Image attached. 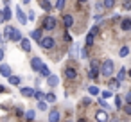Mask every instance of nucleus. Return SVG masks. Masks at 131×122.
Wrapping results in <instances>:
<instances>
[{"instance_id": "nucleus-1", "label": "nucleus", "mask_w": 131, "mask_h": 122, "mask_svg": "<svg viewBox=\"0 0 131 122\" xmlns=\"http://www.w3.org/2000/svg\"><path fill=\"white\" fill-rule=\"evenodd\" d=\"M101 74H102L104 77H110V75L113 74V61H111V59H106V61L102 63V66H101Z\"/></svg>"}, {"instance_id": "nucleus-2", "label": "nucleus", "mask_w": 131, "mask_h": 122, "mask_svg": "<svg viewBox=\"0 0 131 122\" xmlns=\"http://www.w3.org/2000/svg\"><path fill=\"white\" fill-rule=\"evenodd\" d=\"M40 45H41L43 49H47V50H49V49H54V45H56V41H54L52 38H49V36H47V38H41V41H40Z\"/></svg>"}, {"instance_id": "nucleus-3", "label": "nucleus", "mask_w": 131, "mask_h": 122, "mask_svg": "<svg viewBox=\"0 0 131 122\" xmlns=\"http://www.w3.org/2000/svg\"><path fill=\"white\" fill-rule=\"evenodd\" d=\"M43 27H45L47 31H52V29L56 27V18H54V16H47L45 22H43Z\"/></svg>"}, {"instance_id": "nucleus-4", "label": "nucleus", "mask_w": 131, "mask_h": 122, "mask_svg": "<svg viewBox=\"0 0 131 122\" xmlns=\"http://www.w3.org/2000/svg\"><path fill=\"white\" fill-rule=\"evenodd\" d=\"M95 120H97V122H108V120H110V115H108L104 109H99V111L95 113Z\"/></svg>"}, {"instance_id": "nucleus-5", "label": "nucleus", "mask_w": 131, "mask_h": 122, "mask_svg": "<svg viewBox=\"0 0 131 122\" xmlns=\"http://www.w3.org/2000/svg\"><path fill=\"white\" fill-rule=\"evenodd\" d=\"M16 18H18V22H20V24H22V25H25V24H27V22H29V20H27V16H25V15H24V11H22V9H20V6H18V7H16Z\"/></svg>"}, {"instance_id": "nucleus-6", "label": "nucleus", "mask_w": 131, "mask_h": 122, "mask_svg": "<svg viewBox=\"0 0 131 122\" xmlns=\"http://www.w3.org/2000/svg\"><path fill=\"white\" fill-rule=\"evenodd\" d=\"M31 66H32V70L40 72V70H41V66H43V61H41L40 58H32V61H31Z\"/></svg>"}, {"instance_id": "nucleus-7", "label": "nucleus", "mask_w": 131, "mask_h": 122, "mask_svg": "<svg viewBox=\"0 0 131 122\" xmlns=\"http://www.w3.org/2000/svg\"><path fill=\"white\" fill-rule=\"evenodd\" d=\"M20 93H22L24 97H34V90H32V88H29V86L20 88Z\"/></svg>"}, {"instance_id": "nucleus-8", "label": "nucleus", "mask_w": 131, "mask_h": 122, "mask_svg": "<svg viewBox=\"0 0 131 122\" xmlns=\"http://www.w3.org/2000/svg\"><path fill=\"white\" fill-rule=\"evenodd\" d=\"M0 74L9 79V77H11V68H9V65H0Z\"/></svg>"}, {"instance_id": "nucleus-9", "label": "nucleus", "mask_w": 131, "mask_h": 122, "mask_svg": "<svg viewBox=\"0 0 131 122\" xmlns=\"http://www.w3.org/2000/svg\"><path fill=\"white\" fill-rule=\"evenodd\" d=\"M49 122H59V111L58 109H52L49 113Z\"/></svg>"}, {"instance_id": "nucleus-10", "label": "nucleus", "mask_w": 131, "mask_h": 122, "mask_svg": "<svg viewBox=\"0 0 131 122\" xmlns=\"http://www.w3.org/2000/svg\"><path fill=\"white\" fill-rule=\"evenodd\" d=\"M47 83H49V86H50V88H54V86H58V83H59V79H58L56 75H52V74H50V75L47 77Z\"/></svg>"}, {"instance_id": "nucleus-11", "label": "nucleus", "mask_w": 131, "mask_h": 122, "mask_svg": "<svg viewBox=\"0 0 131 122\" xmlns=\"http://www.w3.org/2000/svg\"><path fill=\"white\" fill-rule=\"evenodd\" d=\"M9 40H13V41H22V32H20L18 29H13V34H11Z\"/></svg>"}, {"instance_id": "nucleus-12", "label": "nucleus", "mask_w": 131, "mask_h": 122, "mask_svg": "<svg viewBox=\"0 0 131 122\" xmlns=\"http://www.w3.org/2000/svg\"><path fill=\"white\" fill-rule=\"evenodd\" d=\"M20 45H22V50H25V52H29V50H31V41H29V40H25V38H22V41H20Z\"/></svg>"}, {"instance_id": "nucleus-13", "label": "nucleus", "mask_w": 131, "mask_h": 122, "mask_svg": "<svg viewBox=\"0 0 131 122\" xmlns=\"http://www.w3.org/2000/svg\"><path fill=\"white\" fill-rule=\"evenodd\" d=\"M2 13H4V22H7V20H11V9H9V6H4V9H2Z\"/></svg>"}, {"instance_id": "nucleus-14", "label": "nucleus", "mask_w": 131, "mask_h": 122, "mask_svg": "<svg viewBox=\"0 0 131 122\" xmlns=\"http://www.w3.org/2000/svg\"><path fill=\"white\" fill-rule=\"evenodd\" d=\"M31 38H32V40H36V41L40 43V41H41V31H40V29L32 31V32H31Z\"/></svg>"}, {"instance_id": "nucleus-15", "label": "nucleus", "mask_w": 131, "mask_h": 122, "mask_svg": "<svg viewBox=\"0 0 131 122\" xmlns=\"http://www.w3.org/2000/svg\"><path fill=\"white\" fill-rule=\"evenodd\" d=\"M63 22H65L67 27H72V25H74V18H72L70 15H65V16H63Z\"/></svg>"}, {"instance_id": "nucleus-16", "label": "nucleus", "mask_w": 131, "mask_h": 122, "mask_svg": "<svg viewBox=\"0 0 131 122\" xmlns=\"http://www.w3.org/2000/svg\"><path fill=\"white\" fill-rule=\"evenodd\" d=\"M65 75H67L68 79H75V75H77V72H75L74 68H67V70H65Z\"/></svg>"}, {"instance_id": "nucleus-17", "label": "nucleus", "mask_w": 131, "mask_h": 122, "mask_svg": "<svg viewBox=\"0 0 131 122\" xmlns=\"http://www.w3.org/2000/svg\"><path fill=\"white\" fill-rule=\"evenodd\" d=\"M126 74H127V72H126V68H120V70H118V74H117V79H115V81H117V83H120V81H124V77H126Z\"/></svg>"}, {"instance_id": "nucleus-18", "label": "nucleus", "mask_w": 131, "mask_h": 122, "mask_svg": "<svg viewBox=\"0 0 131 122\" xmlns=\"http://www.w3.org/2000/svg\"><path fill=\"white\" fill-rule=\"evenodd\" d=\"M120 27H122V31H129V29H131V20H129V18H126V20H122V24H120Z\"/></svg>"}, {"instance_id": "nucleus-19", "label": "nucleus", "mask_w": 131, "mask_h": 122, "mask_svg": "<svg viewBox=\"0 0 131 122\" xmlns=\"http://www.w3.org/2000/svg\"><path fill=\"white\" fill-rule=\"evenodd\" d=\"M11 34H13V27H11V25H6V29H4V38H6V40H9V38H11Z\"/></svg>"}, {"instance_id": "nucleus-20", "label": "nucleus", "mask_w": 131, "mask_h": 122, "mask_svg": "<svg viewBox=\"0 0 131 122\" xmlns=\"http://www.w3.org/2000/svg\"><path fill=\"white\" fill-rule=\"evenodd\" d=\"M90 70L99 72V61H97V59H92V61H90Z\"/></svg>"}, {"instance_id": "nucleus-21", "label": "nucleus", "mask_w": 131, "mask_h": 122, "mask_svg": "<svg viewBox=\"0 0 131 122\" xmlns=\"http://www.w3.org/2000/svg\"><path fill=\"white\" fill-rule=\"evenodd\" d=\"M102 6H104V9H111L115 6V0H102Z\"/></svg>"}, {"instance_id": "nucleus-22", "label": "nucleus", "mask_w": 131, "mask_h": 122, "mask_svg": "<svg viewBox=\"0 0 131 122\" xmlns=\"http://www.w3.org/2000/svg\"><path fill=\"white\" fill-rule=\"evenodd\" d=\"M40 74H41L43 77H49V75H50V70H49V66H47V65H43V66H41V70H40Z\"/></svg>"}, {"instance_id": "nucleus-23", "label": "nucleus", "mask_w": 131, "mask_h": 122, "mask_svg": "<svg viewBox=\"0 0 131 122\" xmlns=\"http://www.w3.org/2000/svg\"><path fill=\"white\" fill-rule=\"evenodd\" d=\"M20 81H22V77H18V75H11V77H9V83H11V84H15V86H16V84H20Z\"/></svg>"}, {"instance_id": "nucleus-24", "label": "nucleus", "mask_w": 131, "mask_h": 122, "mask_svg": "<svg viewBox=\"0 0 131 122\" xmlns=\"http://www.w3.org/2000/svg\"><path fill=\"white\" fill-rule=\"evenodd\" d=\"M41 7H43L45 11H50V9H52V4L49 2V0H41Z\"/></svg>"}, {"instance_id": "nucleus-25", "label": "nucleus", "mask_w": 131, "mask_h": 122, "mask_svg": "<svg viewBox=\"0 0 131 122\" xmlns=\"http://www.w3.org/2000/svg\"><path fill=\"white\" fill-rule=\"evenodd\" d=\"M127 54H129V49H127V47H122V49L118 50V56H120V58H126Z\"/></svg>"}, {"instance_id": "nucleus-26", "label": "nucleus", "mask_w": 131, "mask_h": 122, "mask_svg": "<svg viewBox=\"0 0 131 122\" xmlns=\"http://www.w3.org/2000/svg\"><path fill=\"white\" fill-rule=\"evenodd\" d=\"M99 92H101V90H99L97 86H90V88H88V93H90V95H97Z\"/></svg>"}, {"instance_id": "nucleus-27", "label": "nucleus", "mask_w": 131, "mask_h": 122, "mask_svg": "<svg viewBox=\"0 0 131 122\" xmlns=\"http://www.w3.org/2000/svg\"><path fill=\"white\" fill-rule=\"evenodd\" d=\"M34 97H36L38 101H41V99H45V93L40 92V90H34Z\"/></svg>"}, {"instance_id": "nucleus-28", "label": "nucleus", "mask_w": 131, "mask_h": 122, "mask_svg": "<svg viewBox=\"0 0 131 122\" xmlns=\"http://www.w3.org/2000/svg\"><path fill=\"white\" fill-rule=\"evenodd\" d=\"M65 4H67V0H58V2H56V9L61 11V9L65 7Z\"/></svg>"}, {"instance_id": "nucleus-29", "label": "nucleus", "mask_w": 131, "mask_h": 122, "mask_svg": "<svg viewBox=\"0 0 131 122\" xmlns=\"http://www.w3.org/2000/svg\"><path fill=\"white\" fill-rule=\"evenodd\" d=\"M45 101H47V102H54V101H56V95H54V93H47V95H45Z\"/></svg>"}, {"instance_id": "nucleus-30", "label": "nucleus", "mask_w": 131, "mask_h": 122, "mask_svg": "<svg viewBox=\"0 0 131 122\" xmlns=\"http://www.w3.org/2000/svg\"><path fill=\"white\" fill-rule=\"evenodd\" d=\"M47 108H49V106H47V102H45V101H40V102H38V109H41V111H45Z\"/></svg>"}, {"instance_id": "nucleus-31", "label": "nucleus", "mask_w": 131, "mask_h": 122, "mask_svg": "<svg viewBox=\"0 0 131 122\" xmlns=\"http://www.w3.org/2000/svg\"><path fill=\"white\" fill-rule=\"evenodd\" d=\"M25 117H27V120H34V111H32V109H29V111L25 113Z\"/></svg>"}, {"instance_id": "nucleus-32", "label": "nucleus", "mask_w": 131, "mask_h": 122, "mask_svg": "<svg viewBox=\"0 0 131 122\" xmlns=\"http://www.w3.org/2000/svg\"><path fill=\"white\" fill-rule=\"evenodd\" d=\"M92 43H93V36H92V34H88V36H86V47H90Z\"/></svg>"}, {"instance_id": "nucleus-33", "label": "nucleus", "mask_w": 131, "mask_h": 122, "mask_svg": "<svg viewBox=\"0 0 131 122\" xmlns=\"http://www.w3.org/2000/svg\"><path fill=\"white\" fill-rule=\"evenodd\" d=\"M97 74H99V72H93V70H90V72H88V77H90V79H97Z\"/></svg>"}, {"instance_id": "nucleus-34", "label": "nucleus", "mask_w": 131, "mask_h": 122, "mask_svg": "<svg viewBox=\"0 0 131 122\" xmlns=\"http://www.w3.org/2000/svg\"><path fill=\"white\" fill-rule=\"evenodd\" d=\"M115 104H117V108H120V106H122V99H120V95H117V97H115Z\"/></svg>"}, {"instance_id": "nucleus-35", "label": "nucleus", "mask_w": 131, "mask_h": 122, "mask_svg": "<svg viewBox=\"0 0 131 122\" xmlns=\"http://www.w3.org/2000/svg\"><path fill=\"white\" fill-rule=\"evenodd\" d=\"M97 13H102V9H104V6H102V2H97Z\"/></svg>"}, {"instance_id": "nucleus-36", "label": "nucleus", "mask_w": 131, "mask_h": 122, "mask_svg": "<svg viewBox=\"0 0 131 122\" xmlns=\"http://www.w3.org/2000/svg\"><path fill=\"white\" fill-rule=\"evenodd\" d=\"M111 95H113V93H111V92H108V90H106V92H102V97H104V99H110Z\"/></svg>"}, {"instance_id": "nucleus-37", "label": "nucleus", "mask_w": 131, "mask_h": 122, "mask_svg": "<svg viewBox=\"0 0 131 122\" xmlns=\"http://www.w3.org/2000/svg\"><path fill=\"white\" fill-rule=\"evenodd\" d=\"M97 31H99V29H97V27H92V31H90V32H88V34H92V36H93V38H95V34H97Z\"/></svg>"}, {"instance_id": "nucleus-38", "label": "nucleus", "mask_w": 131, "mask_h": 122, "mask_svg": "<svg viewBox=\"0 0 131 122\" xmlns=\"http://www.w3.org/2000/svg\"><path fill=\"white\" fill-rule=\"evenodd\" d=\"M124 111H126V113H127V115H131V104H127V106H126V108H124Z\"/></svg>"}, {"instance_id": "nucleus-39", "label": "nucleus", "mask_w": 131, "mask_h": 122, "mask_svg": "<svg viewBox=\"0 0 131 122\" xmlns=\"http://www.w3.org/2000/svg\"><path fill=\"white\" fill-rule=\"evenodd\" d=\"M99 104H101V106H104V108H108V102H106L104 99H101V101H99Z\"/></svg>"}, {"instance_id": "nucleus-40", "label": "nucleus", "mask_w": 131, "mask_h": 122, "mask_svg": "<svg viewBox=\"0 0 131 122\" xmlns=\"http://www.w3.org/2000/svg\"><path fill=\"white\" fill-rule=\"evenodd\" d=\"M126 101H127V104H131V92L126 95Z\"/></svg>"}, {"instance_id": "nucleus-41", "label": "nucleus", "mask_w": 131, "mask_h": 122, "mask_svg": "<svg viewBox=\"0 0 131 122\" xmlns=\"http://www.w3.org/2000/svg\"><path fill=\"white\" fill-rule=\"evenodd\" d=\"M0 24H4V13L0 11Z\"/></svg>"}, {"instance_id": "nucleus-42", "label": "nucleus", "mask_w": 131, "mask_h": 122, "mask_svg": "<svg viewBox=\"0 0 131 122\" xmlns=\"http://www.w3.org/2000/svg\"><path fill=\"white\" fill-rule=\"evenodd\" d=\"M4 59V49H0V61Z\"/></svg>"}, {"instance_id": "nucleus-43", "label": "nucleus", "mask_w": 131, "mask_h": 122, "mask_svg": "<svg viewBox=\"0 0 131 122\" xmlns=\"http://www.w3.org/2000/svg\"><path fill=\"white\" fill-rule=\"evenodd\" d=\"M4 92H6V88H4L2 84H0V93H4Z\"/></svg>"}, {"instance_id": "nucleus-44", "label": "nucleus", "mask_w": 131, "mask_h": 122, "mask_svg": "<svg viewBox=\"0 0 131 122\" xmlns=\"http://www.w3.org/2000/svg\"><path fill=\"white\" fill-rule=\"evenodd\" d=\"M22 2H24V4H29V2H31V0H22Z\"/></svg>"}, {"instance_id": "nucleus-45", "label": "nucleus", "mask_w": 131, "mask_h": 122, "mask_svg": "<svg viewBox=\"0 0 131 122\" xmlns=\"http://www.w3.org/2000/svg\"><path fill=\"white\" fill-rule=\"evenodd\" d=\"M77 2H79V4H84V2H86V0H77Z\"/></svg>"}, {"instance_id": "nucleus-46", "label": "nucleus", "mask_w": 131, "mask_h": 122, "mask_svg": "<svg viewBox=\"0 0 131 122\" xmlns=\"http://www.w3.org/2000/svg\"><path fill=\"white\" fill-rule=\"evenodd\" d=\"M111 122H118V120H117V118H111Z\"/></svg>"}, {"instance_id": "nucleus-47", "label": "nucleus", "mask_w": 131, "mask_h": 122, "mask_svg": "<svg viewBox=\"0 0 131 122\" xmlns=\"http://www.w3.org/2000/svg\"><path fill=\"white\" fill-rule=\"evenodd\" d=\"M77 122H86V120H84V118H81V120H77Z\"/></svg>"}, {"instance_id": "nucleus-48", "label": "nucleus", "mask_w": 131, "mask_h": 122, "mask_svg": "<svg viewBox=\"0 0 131 122\" xmlns=\"http://www.w3.org/2000/svg\"><path fill=\"white\" fill-rule=\"evenodd\" d=\"M4 2H6V4H9V0H4Z\"/></svg>"}, {"instance_id": "nucleus-49", "label": "nucleus", "mask_w": 131, "mask_h": 122, "mask_svg": "<svg viewBox=\"0 0 131 122\" xmlns=\"http://www.w3.org/2000/svg\"><path fill=\"white\" fill-rule=\"evenodd\" d=\"M0 43H2V36H0Z\"/></svg>"}, {"instance_id": "nucleus-50", "label": "nucleus", "mask_w": 131, "mask_h": 122, "mask_svg": "<svg viewBox=\"0 0 131 122\" xmlns=\"http://www.w3.org/2000/svg\"><path fill=\"white\" fill-rule=\"evenodd\" d=\"M129 77H131V70H129Z\"/></svg>"}, {"instance_id": "nucleus-51", "label": "nucleus", "mask_w": 131, "mask_h": 122, "mask_svg": "<svg viewBox=\"0 0 131 122\" xmlns=\"http://www.w3.org/2000/svg\"><path fill=\"white\" fill-rule=\"evenodd\" d=\"M126 2H131V0H126Z\"/></svg>"}, {"instance_id": "nucleus-52", "label": "nucleus", "mask_w": 131, "mask_h": 122, "mask_svg": "<svg viewBox=\"0 0 131 122\" xmlns=\"http://www.w3.org/2000/svg\"><path fill=\"white\" fill-rule=\"evenodd\" d=\"M67 122H70V120H67Z\"/></svg>"}]
</instances>
